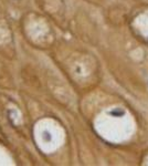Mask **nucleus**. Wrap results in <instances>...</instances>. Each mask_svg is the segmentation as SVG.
<instances>
[{
	"label": "nucleus",
	"instance_id": "nucleus-1",
	"mask_svg": "<svg viewBox=\"0 0 148 166\" xmlns=\"http://www.w3.org/2000/svg\"><path fill=\"white\" fill-rule=\"evenodd\" d=\"M125 114V112L123 110H120V109H116V110L112 111L111 112V115L113 116H116V117H120V116H123Z\"/></svg>",
	"mask_w": 148,
	"mask_h": 166
}]
</instances>
